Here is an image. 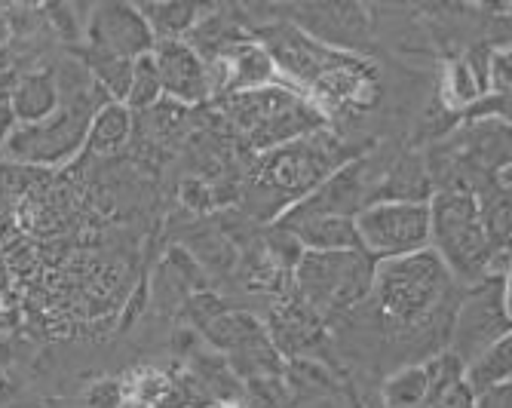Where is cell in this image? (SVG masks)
Returning a JSON list of instances; mask_svg holds the SVG:
<instances>
[{"label":"cell","instance_id":"6da1fadb","mask_svg":"<svg viewBox=\"0 0 512 408\" xmlns=\"http://www.w3.org/2000/svg\"><path fill=\"white\" fill-rule=\"evenodd\" d=\"M344 163L347 157H344L341 142L325 129H316L289 145H279L261 154L255 166L252 194H264V200H276V209L279 206L289 209L298 200H304L310 191H316L322 181Z\"/></svg>","mask_w":512,"mask_h":408},{"label":"cell","instance_id":"7a4b0ae2","mask_svg":"<svg viewBox=\"0 0 512 408\" xmlns=\"http://www.w3.org/2000/svg\"><path fill=\"white\" fill-rule=\"evenodd\" d=\"M224 111L230 123L243 132L249 148L267 154L279 145H289L301 135H310L325 126V114L304 96H295L292 89L270 83L252 93L227 96Z\"/></svg>","mask_w":512,"mask_h":408},{"label":"cell","instance_id":"3957f363","mask_svg":"<svg viewBox=\"0 0 512 408\" xmlns=\"http://www.w3.org/2000/svg\"><path fill=\"white\" fill-rule=\"evenodd\" d=\"M430 243L436 255L463 280H482L497 255L485 237L479 200L467 188H442L430 197Z\"/></svg>","mask_w":512,"mask_h":408},{"label":"cell","instance_id":"277c9868","mask_svg":"<svg viewBox=\"0 0 512 408\" xmlns=\"http://www.w3.org/2000/svg\"><path fill=\"white\" fill-rule=\"evenodd\" d=\"M448 292V267L433 249H421L399 258H384L375 264V295L381 313L396 326H414L436 310L439 298Z\"/></svg>","mask_w":512,"mask_h":408},{"label":"cell","instance_id":"5b68a950","mask_svg":"<svg viewBox=\"0 0 512 408\" xmlns=\"http://www.w3.org/2000/svg\"><path fill=\"white\" fill-rule=\"evenodd\" d=\"M295 295L319 320H329L365 295H371L375 280V258L362 249L350 252H304L295 264Z\"/></svg>","mask_w":512,"mask_h":408},{"label":"cell","instance_id":"8992f818","mask_svg":"<svg viewBox=\"0 0 512 408\" xmlns=\"http://www.w3.org/2000/svg\"><path fill=\"white\" fill-rule=\"evenodd\" d=\"M89 93H77L71 99H62V105L40 123L31 126H13L10 139L0 151V160L43 169V166H59L74 160L83 151L89 120L105 102L86 99Z\"/></svg>","mask_w":512,"mask_h":408},{"label":"cell","instance_id":"52a82bcc","mask_svg":"<svg viewBox=\"0 0 512 408\" xmlns=\"http://www.w3.org/2000/svg\"><path fill=\"white\" fill-rule=\"evenodd\" d=\"M356 234L371 258H399L430 249V203H371L359 209Z\"/></svg>","mask_w":512,"mask_h":408},{"label":"cell","instance_id":"ba28073f","mask_svg":"<svg viewBox=\"0 0 512 408\" xmlns=\"http://www.w3.org/2000/svg\"><path fill=\"white\" fill-rule=\"evenodd\" d=\"M509 335V298L506 280L488 277L467 301L460 304L454 320V356L467 366L491 344Z\"/></svg>","mask_w":512,"mask_h":408},{"label":"cell","instance_id":"9c48e42d","mask_svg":"<svg viewBox=\"0 0 512 408\" xmlns=\"http://www.w3.org/2000/svg\"><path fill=\"white\" fill-rule=\"evenodd\" d=\"M368 178H371L368 160H347L341 169H335L329 178H325L316 191H310L304 200H298L295 206H289L283 215H279V224H295V221L316 218V215L356 218L359 209H365L368 197H371Z\"/></svg>","mask_w":512,"mask_h":408},{"label":"cell","instance_id":"30bf717a","mask_svg":"<svg viewBox=\"0 0 512 408\" xmlns=\"http://www.w3.org/2000/svg\"><path fill=\"white\" fill-rule=\"evenodd\" d=\"M83 37L89 50L138 59L145 53H154V34L148 22L138 13V7L129 4H102L89 10V22L83 25Z\"/></svg>","mask_w":512,"mask_h":408},{"label":"cell","instance_id":"8fae6325","mask_svg":"<svg viewBox=\"0 0 512 408\" xmlns=\"http://www.w3.org/2000/svg\"><path fill=\"white\" fill-rule=\"evenodd\" d=\"M261 40L276 71H286L292 80L304 83L307 89L338 59V50L322 47V43H316L295 25H267L261 31Z\"/></svg>","mask_w":512,"mask_h":408},{"label":"cell","instance_id":"7c38bea8","mask_svg":"<svg viewBox=\"0 0 512 408\" xmlns=\"http://www.w3.org/2000/svg\"><path fill=\"white\" fill-rule=\"evenodd\" d=\"M154 62L160 71L163 96L175 105H200L212 99L209 89V68L203 56L188 40H160L154 43Z\"/></svg>","mask_w":512,"mask_h":408},{"label":"cell","instance_id":"4fadbf2b","mask_svg":"<svg viewBox=\"0 0 512 408\" xmlns=\"http://www.w3.org/2000/svg\"><path fill=\"white\" fill-rule=\"evenodd\" d=\"M307 37L338 53H359L368 43V19L356 4H304L292 10Z\"/></svg>","mask_w":512,"mask_h":408},{"label":"cell","instance_id":"5bb4252c","mask_svg":"<svg viewBox=\"0 0 512 408\" xmlns=\"http://www.w3.org/2000/svg\"><path fill=\"white\" fill-rule=\"evenodd\" d=\"M433 197V178H430V166L421 154H405L399 157L387 178L371 191L368 206L371 203H430Z\"/></svg>","mask_w":512,"mask_h":408},{"label":"cell","instance_id":"9a60e30c","mask_svg":"<svg viewBox=\"0 0 512 408\" xmlns=\"http://www.w3.org/2000/svg\"><path fill=\"white\" fill-rule=\"evenodd\" d=\"M10 111L19 126H31L50 117L62 105V89L53 71H31L16 80L10 89Z\"/></svg>","mask_w":512,"mask_h":408},{"label":"cell","instance_id":"2e32d148","mask_svg":"<svg viewBox=\"0 0 512 408\" xmlns=\"http://www.w3.org/2000/svg\"><path fill=\"white\" fill-rule=\"evenodd\" d=\"M276 228H286L295 234V240L304 246V252H350L362 249L359 234H356V221L344 215H316L304 218L295 224H276Z\"/></svg>","mask_w":512,"mask_h":408},{"label":"cell","instance_id":"e0dca14e","mask_svg":"<svg viewBox=\"0 0 512 408\" xmlns=\"http://www.w3.org/2000/svg\"><path fill=\"white\" fill-rule=\"evenodd\" d=\"M227 59L230 68V86H227V96H237V93H252V89L270 86L276 83V65L267 56V50L261 43H234L230 50L221 53Z\"/></svg>","mask_w":512,"mask_h":408},{"label":"cell","instance_id":"ac0fdd59","mask_svg":"<svg viewBox=\"0 0 512 408\" xmlns=\"http://www.w3.org/2000/svg\"><path fill=\"white\" fill-rule=\"evenodd\" d=\"M319 323L322 320L307 304L292 298L286 307H279L273 313V335H270V341H273V347L279 353H292L295 356V353H301L304 347H310L319 338Z\"/></svg>","mask_w":512,"mask_h":408},{"label":"cell","instance_id":"d6986e66","mask_svg":"<svg viewBox=\"0 0 512 408\" xmlns=\"http://www.w3.org/2000/svg\"><path fill=\"white\" fill-rule=\"evenodd\" d=\"M129 135H132V111L123 102H105L89 120L83 151L96 157L114 154L129 142Z\"/></svg>","mask_w":512,"mask_h":408},{"label":"cell","instance_id":"ffe728a7","mask_svg":"<svg viewBox=\"0 0 512 408\" xmlns=\"http://www.w3.org/2000/svg\"><path fill=\"white\" fill-rule=\"evenodd\" d=\"M206 7H197V4H184V0H172V4H138V13L148 22L151 34H154V43L160 40H184L197 19L203 16Z\"/></svg>","mask_w":512,"mask_h":408},{"label":"cell","instance_id":"44dd1931","mask_svg":"<svg viewBox=\"0 0 512 408\" xmlns=\"http://www.w3.org/2000/svg\"><path fill=\"white\" fill-rule=\"evenodd\" d=\"M509 369H512V338L506 335L497 344H491L485 353H479L473 362H467V369H463V381L470 384L473 393H482L488 387L506 384Z\"/></svg>","mask_w":512,"mask_h":408},{"label":"cell","instance_id":"7402d4cb","mask_svg":"<svg viewBox=\"0 0 512 408\" xmlns=\"http://www.w3.org/2000/svg\"><path fill=\"white\" fill-rule=\"evenodd\" d=\"M86 68L96 77V86L111 99V102H126L129 83H132V62L135 59H123V56H108V53H96L89 50L83 56Z\"/></svg>","mask_w":512,"mask_h":408},{"label":"cell","instance_id":"603a6c76","mask_svg":"<svg viewBox=\"0 0 512 408\" xmlns=\"http://www.w3.org/2000/svg\"><path fill=\"white\" fill-rule=\"evenodd\" d=\"M163 99V83H160V71L154 62V53H145L132 62V83L126 93V108L129 111H148Z\"/></svg>","mask_w":512,"mask_h":408},{"label":"cell","instance_id":"cb8c5ba5","mask_svg":"<svg viewBox=\"0 0 512 408\" xmlns=\"http://www.w3.org/2000/svg\"><path fill=\"white\" fill-rule=\"evenodd\" d=\"M427 372L424 366H411L399 375H393L387 384H384V399L393 405V408H414L427 402Z\"/></svg>","mask_w":512,"mask_h":408},{"label":"cell","instance_id":"d4e9b609","mask_svg":"<svg viewBox=\"0 0 512 408\" xmlns=\"http://www.w3.org/2000/svg\"><path fill=\"white\" fill-rule=\"evenodd\" d=\"M445 96H448V102L457 105V108H470V105H476V102H479L482 96H488V93H485V86L479 83L476 71L470 68V62H467V59H460V62H454V65L448 68V77H445Z\"/></svg>","mask_w":512,"mask_h":408},{"label":"cell","instance_id":"484cf974","mask_svg":"<svg viewBox=\"0 0 512 408\" xmlns=\"http://www.w3.org/2000/svg\"><path fill=\"white\" fill-rule=\"evenodd\" d=\"M289 390L283 387V381L276 378H252L249 381V396L255 402V408H286Z\"/></svg>","mask_w":512,"mask_h":408},{"label":"cell","instance_id":"4316f807","mask_svg":"<svg viewBox=\"0 0 512 408\" xmlns=\"http://www.w3.org/2000/svg\"><path fill=\"white\" fill-rule=\"evenodd\" d=\"M427 402H430V408H473L476 405V393L470 390L467 381L460 378V381H454V384L430 393Z\"/></svg>","mask_w":512,"mask_h":408},{"label":"cell","instance_id":"83f0119b","mask_svg":"<svg viewBox=\"0 0 512 408\" xmlns=\"http://www.w3.org/2000/svg\"><path fill=\"white\" fill-rule=\"evenodd\" d=\"M509 50H491L488 56V93L509 99Z\"/></svg>","mask_w":512,"mask_h":408},{"label":"cell","instance_id":"f1b7e54d","mask_svg":"<svg viewBox=\"0 0 512 408\" xmlns=\"http://www.w3.org/2000/svg\"><path fill=\"white\" fill-rule=\"evenodd\" d=\"M46 16H50V22H53V28L65 37V40H77L80 34H83V25L74 19V7H46L43 10Z\"/></svg>","mask_w":512,"mask_h":408},{"label":"cell","instance_id":"f546056e","mask_svg":"<svg viewBox=\"0 0 512 408\" xmlns=\"http://www.w3.org/2000/svg\"><path fill=\"white\" fill-rule=\"evenodd\" d=\"M473 408H512V390H509V381L506 384H497V387H488L482 393H476V405Z\"/></svg>","mask_w":512,"mask_h":408},{"label":"cell","instance_id":"4dcf8cb0","mask_svg":"<svg viewBox=\"0 0 512 408\" xmlns=\"http://www.w3.org/2000/svg\"><path fill=\"white\" fill-rule=\"evenodd\" d=\"M13 126H16V120H13L10 102H7L4 93H0V151H4V145H7V139H10Z\"/></svg>","mask_w":512,"mask_h":408},{"label":"cell","instance_id":"1f68e13d","mask_svg":"<svg viewBox=\"0 0 512 408\" xmlns=\"http://www.w3.org/2000/svg\"><path fill=\"white\" fill-rule=\"evenodd\" d=\"M117 384H99L96 390H92V402H96V405H105V408H114L117 405Z\"/></svg>","mask_w":512,"mask_h":408},{"label":"cell","instance_id":"d6a6232c","mask_svg":"<svg viewBox=\"0 0 512 408\" xmlns=\"http://www.w3.org/2000/svg\"><path fill=\"white\" fill-rule=\"evenodd\" d=\"M10 37H13V19L4 13V10H0V50H4L7 47V43H10Z\"/></svg>","mask_w":512,"mask_h":408},{"label":"cell","instance_id":"836d02e7","mask_svg":"<svg viewBox=\"0 0 512 408\" xmlns=\"http://www.w3.org/2000/svg\"><path fill=\"white\" fill-rule=\"evenodd\" d=\"M224 408H237V405H224Z\"/></svg>","mask_w":512,"mask_h":408}]
</instances>
